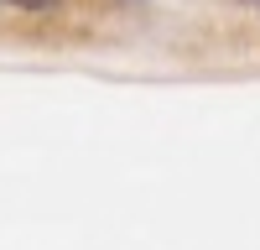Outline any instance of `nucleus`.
<instances>
[{
  "mask_svg": "<svg viewBox=\"0 0 260 250\" xmlns=\"http://www.w3.org/2000/svg\"><path fill=\"white\" fill-rule=\"evenodd\" d=\"M16 6H42V0H16Z\"/></svg>",
  "mask_w": 260,
  "mask_h": 250,
  "instance_id": "f257e3e1",
  "label": "nucleus"
}]
</instances>
